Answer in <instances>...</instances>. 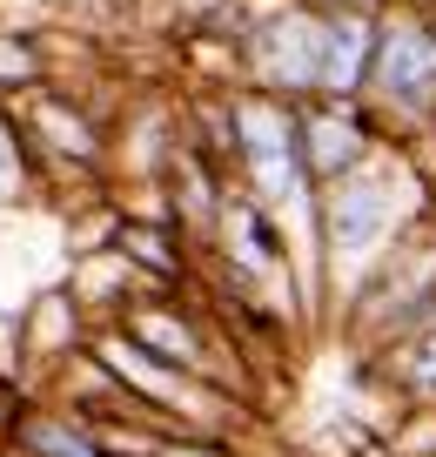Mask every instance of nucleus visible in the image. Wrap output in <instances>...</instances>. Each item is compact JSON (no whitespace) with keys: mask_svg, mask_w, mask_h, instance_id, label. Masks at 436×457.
<instances>
[{"mask_svg":"<svg viewBox=\"0 0 436 457\" xmlns=\"http://www.w3.org/2000/svg\"><path fill=\"white\" fill-rule=\"evenodd\" d=\"M376 81H383L390 101L423 108V101L436 95V34L416 28V21H396V28L383 34V47H376Z\"/></svg>","mask_w":436,"mask_h":457,"instance_id":"1","label":"nucleus"},{"mask_svg":"<svg viewBox=\"0 0 436 457\" xmlns=\"http://www.w3.org/2000/svg\"><path fill=\"white\" fill-rule=\"evenodd\" d=\"M390 215H396L390 175L356 169V175H342V182H336V202H329V236H336L342 256H356V249H369L383 228H390Z\"/></svg>","mask_w":436,"mask_h":457,"instance_id":"2","label":"nucleus"},{"mask_svg":"<svg viewBox=\"0 0 436 457\" xmlns=\"http://www.w3.org/2000/svg\"><path fill=\"white\" fill-rule=\"evenodd\" d=\"M242 135H249V162L268 175V188H289L296 182V155H289V129H282L276 114H262V108H249L242 114Z\"/></svg>","mask_w":436,"mask_h":457,"instance_id":"3","label":"nucleus"},{"mask_svg":"<svg viewBox=\"0 0 436 457\" xmlns=\"http://www.w3.org/2000/svg\"><path fill=\"white\" fill-rule=\"evenodd\" d=\"M276 68L289 74V81H323V61H329V34L316 41V28L309 21H289V28L276 34Z\"/></svg>","mask_w":436,"mask_h":457,"instance_id":"4","label":"nucleus"},{"mask_svg":"<svg viewBox=\"0 0 436 457\" xmlns=\"http://www.w3.org/2000/svg\"><path fill=\"white\" fill-rule=\"evenodd\" d=\"M309 142H316V162H323V169H350L356 148H363V135H356V121H336V114H323V121L309 129Z\"/></svg>","mask_w":436,"mask_h":457,"instance_id":"5","label":"nucleus"}]
</instances>
